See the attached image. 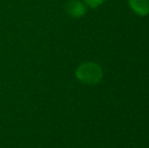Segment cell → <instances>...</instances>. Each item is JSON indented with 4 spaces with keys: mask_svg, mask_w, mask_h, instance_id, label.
<instances>
[{
    "mask_svg": "<svg viewBox=\"0 0 149 148\" xmlns=\"http://www.w3.org/2000/svg\"><path fill=\"white\" fill-rule=\"evenodd\" d=\"M77 79L86 84H96L102 78V70L100 65L93 62H86L76 70Z\"/></svg>",
    "mask_w": 149,
    "mask_h": 148,
    "instance_id": "6da1fadb",
    "label": "cell"
},
{
    "mask_svg": "<svg viewBox=\"0 0 149 148\" xmlns=\"http://www.w3.org/2000/svg\"><path fill=\"white\" fill-rule=\"evenodd\" d=\"M65 10H66L67 14H68L69 16L74 17V18H78L85 14V12H86V7H85L80 1L70 0V1L67 2V4L65 5Z\"/></svg>",
    "mask_w": 149,
    "mask_h": 148,
    "instance_id": "7a4b0ae2",
    "label": "cell"
},
{
    "mask_svg": "<svg viewBox=\"0 0 149 148\" xmlns=\"http://www.w3.org/2000/svg\"><path fill=\"white\" fill-rule=\"evenodd\" d=\"M129 5L140 16H145L149 13V0H129Z\"/></svg>",
    "mask_w": 149,
    "mask_h": 148,
    "instance_id": "3957f363",
    "label": "cell"
},
{
    "mask_svg": "<svg viewBox=\"0 0 149 148\" xmlns=\"http://www.w3.org/2000/svg\"><path fill=\"white\" fill-rule=\"evenodd\" d=\"M84 1L87 5L90 6V7L95 8V7H97V6H100L102 2H104V0H84Z\"/></svg>",
    "mask_w": 149,
    "mask_h": 148,
    "instance_id": "277c9868",
    "label": "cell"
}]
</instances>
